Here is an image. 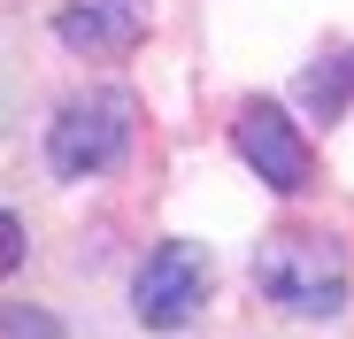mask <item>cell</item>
<instances>
[{"label": "cell", "instance_id": "1", "mask_svg": "<svg viewBox=\"0 0 354 339\" xmlns=\"http://www.w3.org/2000/svg\"><path fill=\"white\" fill-rule=\"evenodd\" d=\"M254 286L292 316H339L354 293V270H346V247L331 232H277L254 255Z\"/></svg>", "mask_w": 354, "mask_h": 339}, {"label": "cell", "instance_id": "2", "mask_svg": "<svg viewBox=\"0 0 354 339\" xmlns=\"http://www.w3.org/2000/svg\"><path fill=\"white\" fill-rule=\"evenodd\" d=\"M131 147V100L124 93H77L62 100V116L46 124V162L54 178H100Z\"/></svg>", "mask_w": 354, "mask_h": 339}, {"label": "cell", "instance_id": "3", "mask_svg": "<svg viewBox=\"0 0 354 339\" xmlns=\"http://www.w3.org/2000/svg\"><path fill=\"white\" fill-rule=\"evenodd\" d=\"M208 286H216L208 247L162 239V247L139 262V277H131V316H139L147 331H185V324L208 309Z\"/></svg>", "mask_w": 354, "mask_h": 339}, {"label": "cell", "instance_id": "4", "mask_svg": "<svg viewBox=\"0 0 354 339\" xmlns=\"http://www.w3.org/2000/svg\"><path fill=\"white\" fill-rule=\"evenodd\" d=\"M231 147H239V162L270 193H308V178H316V154H308L301 124H292L277 100H247L239 124H231Z\"/></svg>", "mask_w": 354, "mask_h": 339}, {"label": "cell", "instance_id": "5", "mask_svg": "<svg viewBox=\"0 0 354 339\" xmlns=\"http://www.w3.org/2000/svg\"><path fill=\"white\" fill-rule=\"evenodd\" d=\"M54 39L70 54H131L147 39V16H139V0H77V8L54 16Z\"/></svg>", "mask_w": 354, "mask_h": 339}, {"label": "cell", "instance_id": "6", "mask_svg": "<svg viewBox=\"0 0 354 339\" xmlns=\"http://www.w3.org/2000/svg\"><path fill=\"white\" fill-rule=\"evenodd\" d=\"M301 93L324 108V116H339V108H354V54H339L331 70H308L301 77Z\"/></svg>", "mask_w": 354, "mask_h": 339}, {"label": "cell", "instance_id": "7", "mask_svg": "<svg viewBox=\"0 0 354 339\" xmlns=\"http://www.w3.org/2000/svg\"><path fill=\"white\" fill-rule=\"evenodd\" d=\"M24 255H31L24 216H8V208H0V277H8V270H24Z\"/></svg>", "mask_w": 354, "mask_h": 339}, {"label": "cell", "instance_id": "8", "mask_svg": "<svg viewBox=\"0 0 354 339\" xmlns=\"http://www.w3.org/2000/svg\"><path fill=\"white\" fill-rule=\"evenodd\" d=\"M0 331H8V339H54V324L31 316V309H8V316H0Z\"/></svg>", "mask_w": 354, "mask_h": 339}]
</instances>
